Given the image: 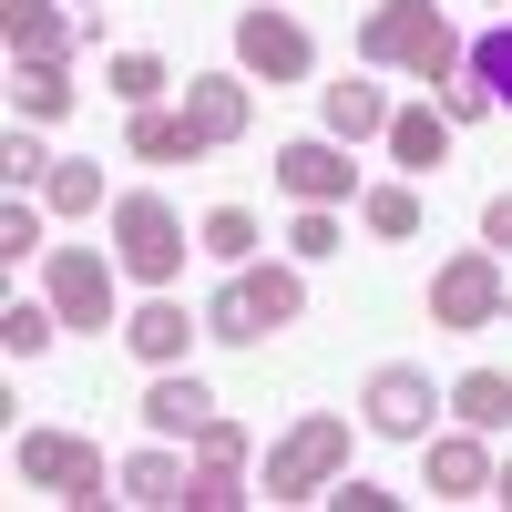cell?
Listing matches in <instances>:
<instances>
[{
  "label": "cell",
  "mask_w": 512,
  "mask_h": 512,
  "mask_svg": "<svg viewBox=\"0 0 512 512\" xmlns=\"http://www.w3.org/2000/svg\"><path fill=\"white\" fill-rule=\"evenodd\" d=\"M359 62L410 72V82H451V72H461V31H451L441 0H369V21H359Z\"/></svg>",
  "instance_id": "6da1fadb"
},
{
  "label": "cell",
  "mask_w": 512,
  "mask_h": 512,
  "mask_svg": "<svg viewBox=\"0 0 512 512\" xmlns=\"http://www.w3.org/2000/svg\"><path fill=\"white\" fill-rule=\"evenodd\" d=\"M297 308H308V277H297V267H267V256H246V267H226V287L205 297V338L256 349V338L297 328Z\"/></svg>",
  "instance_id": "7a4b0ae2"
},
{
  "label": "cell",
  "mask_w": 512,
  "mask_h": 512,
  "mask_svg": "<svg viewBox=\"0 0 512 512\" xmlns=\"http://www.w3.org/2000/svg\"><path fill=\"white\" fill-rule=\"evenodd\" d=\"M512 318V267L492 246H461L451 267H431V328H451V338H482V328H502Z\"/></svg>",
  "instance_id": "3957f363"
},
{
  "label": "cell",
  "mask_w": 512,
  "mask_h": 512,
  "mask_svg": "<svg viewBox=\"0 0 512 512\" xmlns=\"http://www.w3.org/2000/svg\"><path fill=\"white\" fill-rule=\"evenodd\" d=\"M113 267L144 287H175L185 277V216L164 195H113Z\"/></svg>",
  "instance_id": "277c9868"
},
{
  "label": "cell",
  "mask_w": 512,
  "mask_h": 512,
  "mask_svg": "<svg viewBox=\"0 0 512 512\" xmlns=\"http://www.w3.org/2000/svg\"><path fill=\"white\" fill-rule=\"evenodd\" d=\"M338 472H349V420L318 410V420H297V431L267 451V502H318Z\"/></svg>",
  "instance_id": "5b68a950"
},
{
  "label": "cell",
  "mask_w": 512,
  "mask_h": 512,
  "mask_svg": "<svg viewBox=\"0 0 512 512\" xmlns=\"http://www.w3.org/2000/svg\"><path fill=\"white\" fill-rule=\"evenodd\" d=\"M113 277H123V267H113L103 246H41V297L62 308V328H93V338L123 328V318H113Z\"/></svg>",
  "instance_id": "8992f818"
},
{
  "label": "cell",
  "mask_w": 512,
  "mask_h": 512,
  "mask_svg": "<svg viewBox=\"0 0 512 512\" xmlns=\"http://www.w3.org/2000/svg\"><path fill=\"white\" fill-rule=\"evenodd\" d=\"M11 472L31 492H62V502H103V482H123V461L103 472V451L93 441H72V431H21L11 441Z\"/></svg>",
  "instance_id": "52a82bcc"
},
{
  "label": "cell",
  "mask_w": 512,
  "mask_h": 512,
  "mask_svg": "<svg viewBox=\"0 0 512 512\" xmlns=\"http://www.w3.org/2000/svg\"><path fill=\"white\" fill-rule=\"evenodd\" d=\"M359 410H369V431H379V441H431V410H451V390H431V369L390 359V369H369Z\"/></svg>",
  "instance_id": "ba28073f"
},
{
  "label": "cell",
  "mask_w": 512,
  "mask_h": 512,
  "mask_svg": "<svg viewBox=\"0 0 512 512\" xmlns=\"http://www.w3.org/2000/svg\"><path fill=\"white\" fill-rule=\"evenodd\" d=\"M236 72L267 82V93H277V82H308V72H318V41L297 31L287 11H246V21H236Z\"/></svg>",
  "instance_id": "9c48e42d"
},
{
  "label": "cell",
  "mask_w": 512,
  "mask_h": 512,
  "mask_svg": "<svg viewBox=\"0 0 512 512\" xmlns=\"http://www.w3.org/2000/svg\"><path fill=\"white\" fill-rule=\"evenodd\" d=\"M277 185H287L297 205H349V195H359V164H349L338 134H308V144H277Z\"/></svg>",
  "instance_id": "30bf717a"
},
{
  "label": "cell",
  "mask_w": 512,
  "mask_h": 512,
  "mask_svg": "<svg viewBox=\"0 0 512 512\" xmlns=\"http://www.w3.org/2000/svg\"><path fill=\"white\" fill-rule=\"evenodd\" d=\"M0 41H11V62H72L82 21L62 0H0Z\"/></svg>",
  "instance_id": "8fae6325"
},
{
  "label": "cell",
  "mask_w": 512,
  "mask_h": 512,
  "mask_svg": "<svg viewBox=\"0 0 512 512\" xmlns=\"http://www.w3.org/2000/svg\"><path fill=\"white\" fill-rule=\"evenodd\" d=\"M185 123L205 144H236L246 123H256V93H246V72H185Z\"/></svg>",
  "instance_id": "7c38bea8"
},
{
  "label": "cell",
  "mask_w": 512,
  "mask_h": 512,
  "mask_svg": "<svg viewBox=\"0 0 512 512\" xmlns=\"http://www.w3.org/2000/svg\"><path fill=\"white\" fill-rule=\"evenodd\" d=\"M205 420H216L205 379H185V369H154V390H144V431H154V441H195Z\"/></svg>",
  "instance_id": "4fadbf2b"
},
{
  "label": "cell",
  "mask_w": 512,
  "mask_h": 512,
  "mask_svg": "<svg viewBox=\"0 0 512 512\" xmlns=\"http://www.w3.org/2000/svg\"><path fill=\"white\" fill-rule=\"evenodd\" d=\"M195 328H205V318H185L175 297H144V308L123 318V349H134L144 369H185V338H195Z\"/></svg>",
  "instance_id": "5bb4252c"
},
{
  "label": "cell",
  "mask_w": 512,
  "mask_h": 512,
  "mask_svg": "<svg viewBox=\"0 0 512 512\" xmlns=\"http://www.w3.org/2000/svg\"><path fill=\"white\" fill-rule=\"evenodd\" d=\"M123 144H134V164H195V154H216V144H205L195 123H185V103H175V113H164V103H144L134 123H123Z\"/></svg>",
  "instance_id": "9a60e30c"
},
{
  "label": "cell",
  "mask_w": 512,
  "mask_h": 512,
  "mask_svg": "<svg viewBox=\"0 0 512 512\" xmlns=\"http://www.w3.org/2000/svg\"><path fill=\"white\" fill-rule=\"evenodd\" d=\"M318 123L338 144H369V134H390V93L379 82H318Z\"/></svg>",
  "instance_id": "2e32d148"
},
{
  "label": "cell",
  "mask_w": 512,
  "mask_h": 512,
  "mask_svg": "<svg viewBox=\"0 0 512 512\" xmlns=\"http://www.w3.org/2000/svg\"><path fill=\"white\" fill-rule=\"evenodd\" d=\"M472 492H492V451H482V431L431 441V502H472Z\"/></svg>",
  "instance_id": "e0dca14e"
},
{
  "label": "cell",
  "mask_w": 512,
  "mask_h": 512,
  "mask_svg": "<svg viewBox=\"0 0 512 512\" xmlns=\"http://www.w3.org/2000/svg\"><path fill=\"white\" fill-rule=\"evenodd\" d=\"M441 154H451V113H441V103H410V113H390V164L431 175Z\"/></svg>",
  "instance_id": "ac0fdd59"
},
{
  "label": "cell",
  "mask_w": 512,
  "mask_h": 512,
  "mask_svg": "<svg viewBox=\"0 0 512 512\" xmlns=\"http://www.w3.org/2000/svg\"><path fill=\"white\" fill-rule=\"evenodd\" d=\"M72 113V72L62 62H11V123H62Z\"/></svg>",
  "instance_id": "d6986e66"
},
{
  "label": "cell",
  "mask_w": 512,
  "mask_h": 512,
  "mask_svg": "<svg viewBox=\"0 0 512 512\" xmlns=\"http://www.w3.org/2000/svg\"><path fill=\"white\" fill-rule=\"evenodd\" d=\"M451 410H461V431H512V369H461Z\"/></svg>",
  "instance_id": "ffe728a7"
},
{
  "label": "cell",
  "mask_w": 512,
  "mask_h": 512,
  "mask_svg": "<svg viewBox=\"0 0 512 512\" xmlns=\"http://www.w3.org/2000/svg\"><path fill=\"white\" fill-rule=\"evenodd\" d=\"M185 482H195V472H185L175 451H134L113 492H123V502H154V512H185Z\"/></svg>",
  "instance_id": "44dd1931"
},
{
  "label": "cell",
  "mask_w": 512,
  "mask_h": 512,
  "mask_svg": "<svg viewBox=\"0 0 512 512\" xmlns=\"http://www.w3.org/2000/svg\"><path fill=\"white\" fill-rule=\"evenodd\" d=\"M461 72H472L482 93H492V113H512V11H502L482 41H461Z\"/></svg>",
  "instance_id": "7402d4cb"
},
{
  "label": "cell",
  "mask_w": 512,
  "mask_h": 512,
  "mask_svg": "<svg viewBox=\"0 0 512 512\" xmlns=\"http://www.w3.org/2000/svg\"><path fill=\"white\" fill-rule=\"evenodd\" d=\"M236 502H246V461H236V451H195L185 512H236Z\"/></svg>",
  "instance_id": "603a6c76"
},
{
  "label": "cell",
  "mask_w": 512,
  "mask_h": 512,
  "mask_svg": "<svg viewBox=\"0 0 512 512\" xmlns=\"http://www.w3.org/2000/svg\"><path fill=\"white\" fill-rule=\"evenodd\" d=\"M164 82H175V72H164L154 52H113V62H103V93H113L123 113H144V103H164Z\"/></svg>",
  "instance_id": "cb8c5ba5"
},
{
  "label": "cell",
  "mask_w": 512,
  "mask_h": 512,
  "mask_svg": "<svg viewBox=\"0 0 512 512\" xmlns=\"http://www.w3.org/2000/svg\"><path fill=\"white\" fill-rule=\"evenodd\" d=\"M359 226L390 236V246H410V236H420V195H410V185H359Z\"/></svg>",
  "instance_id": "d4e9b609"
},
{
  "label": "cell",
  "mask_w": 512,
  "mask_h": 512,
  "mask_svg": "<svg viewBox=\"0 0 512 512\" xmlns=\"http://www.w3.org/2000/svg\"><path fill=\"white\" fill-rule=\"evenodd\" d=\"M52 338H62V308H52V297H41V308H31V297L0 308V349H11V359H41Z\"/></svg>",
  "instance_id": "484cf974"
},
{
  "label": "cell",
  "mask_w": 512,
  "mask_h": 512,
  "mask_svg": "<svg viewBox=\"0 0 512 512\" xmlns=\"http://www.w3.org/2000/svg\"><path fill=\"white\" fill-rule=\"evenodd\" d=\"M41 205H52V216H93V205H103V164L62 154V164H52V185H41Z\"/></svg>",
  "instance_id": "4316f807"
},
{
  "label": "cell",
  "mask_w": 512,
  "mask_h": 512,
  "mask_svg": "<svg viewBox=\"0 0 512 512\" xmlns=\"http://www.w3.org/2000/svg\"><path fill=\"white\" fill-rule=\"evenodd\" d=\"M195 246H205V256H226V267H246V256L267 246V236H256V216H246V205H216V216L195 226Z\"/></svg>",
  "instance_id": "83f0119b"
},
{
  "label": "cell",
  "mask_w": 512,
  "mask_h": 512,
  "mask_svg": "<svg viewBox=\"0 0 512 512\" xmlns=\"http://www.w3.org/2000/svg\"><path fill=\"white\" fill-rule=\"evenodd\" d=\"M52 164H62V154H41V134H31V123H11V144H0V175H11V195L52 185Z\"/></svg>",
  "instance_id": "f1b7e54d"
},
{
  "label": "cell",
  "mask_w": 512,
  "mask_h": 512,
  "mask_svg": "<svg viewBox=\"0 0 512 512\" xmlns=\"http://www.w3.org/2000/svg\"><path fill=\"white\" fill-rule=\"evenodd\" d=\"M0 256H11V267H21V256H41V205H31V195L0 205Z\"/></svg>",
  "instance_id": "f546056e"
},
{
  "label": "cell",
  "mask_w": 512,
  "mask_h": 512,
  "mask_svg": "<svg viewBox=\"0 0 512 512\" xmlns=\"http://www.w3.org/2000/svg\"><path fill=\"white\" fill-rule=\"evenodd\" d=\"M287 246H297V256H338V205H297Z\"/></svg>",
  "instance_id": "4dcf8cb0"
},
{
  "label": "cell",
  "mask_w": 512,
  "mask_h": 512,
  "mask_svg": "<svg viewBox=\"0 0 512 512\" xmlns=\"http://www.w3.org/2000/svg\"><path fill=\"white\" fill-rule=\"evenodd\" d=\"M441 113H451V123H482V113H492V93H482L472 72H451V82H441Z\"/></svg>",
  "instance_id": "1f68e13d"
},
{
  "label": "cell",
  "mask_w": 512,
  "mask_h": 512,
  "mask_svg": "<svg viewBox=\"0 0 512 512\" xmlns=\"http://www.w3.org/2000/svg\"><path fill=\"white\" fill-rule=\"evenodd\" d=\"M482 246H512V195H492V205H482Z\"/></svg>",
  "instance_id": "d6a6232c"
},
{
  "label": "cell",
  "mask_w": 512,
  "mask_h": 512,
  "mask_svg": "<svg viewBox=\"0 0 512 512\" xmlns=\"http://www.w3.org/2000/svg\"><path fill=\"white\" fill-rule=\"evenodd\" d=\"M492 502H512V472H492Z\"/></svg>",
  "instance_id": "836d02e7"
}]
</instances>
